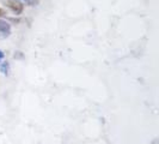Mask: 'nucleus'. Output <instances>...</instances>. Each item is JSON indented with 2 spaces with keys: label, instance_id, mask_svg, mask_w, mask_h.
Wrapping results in <instances>:
<instances>
[{
  "label": "nucleus",
  "instance_id": "obj_7",
  "mask_svg": "<svg viewBox=\"0 0 159 144\" xmlns=\"http://www.w3.org/2000/svg\"><path fill=\"white\" fill-rule=\"evenodd\" d=\"M24 1H26V0H24Z\"/></svg>",
  "mask_w": 159,
  "mask_h": 144
},
{
  "label": "nucleus",
  "instance_id": "obj_5",
  "mask_svg": "<svg viewBox=\"0 0 159 144\" xmlns=\"http://www.w3.org/2000/svg\"><path fill=\"white\" fill-rule=\"evenodd\" d=\"M4 58H5V53L2 50H0V60H2Z\"/></svg>",
  "mask_w": 159,
  "mask_h": 144
},
{
  "label": "nucleus",
  "instance_id": "obj_2",
  "mask_svg": "<svg viewBox=\"0 0 159 144\" xmlns=\"http://www.w3.org/2000/svg\"><path fill=\"white\" fill-rule=\"evenodd\" d=\"M11 35V25L8 22L0 19V36L1 37H7Z\"/></svg>",
  "mask_w": 159,
  "mask_h": 144
},
{
  "label": "nucleus",
  "instance_id": "obj_3",
  "mask_svg": "<svg viewBox=\"0 0 159 144\" xmlns=\"http://www.w3.org/2000/svg\"><path fill=\"white\" fill-rule=\"evenodd\" d=\"M8 70H10V65H8V63H2V64L0 65V71L2 72L4 74H7Z\"/></svg>",
  "mask_w": 159,
  "mask_h": 144
},
{
  "label": "nucleus",
  "instance_id": "obj_1",
  "mask_svg": "<svg viewBox=\"0 0 159 144\" xmlns=\"http://www.w3.org/2000/svg\"><path fill=\"white\" fill-rule=\"evenodd\" d=\"M6 5L17 16H19L24 11V5L20 1H18V0H6Z\"/></svg>",
  "mask_w": 159,
  "mask_h": 144
},
{
  "label": "nucleus",
  "instance_id": "obj_4",
  "mask_svg": "<svg viewBox=\"0 0 159 144\" xmlns=\"http://www.w3.org/2000/svg\"><path fill=\"white\" fill-rule=\"evenodd\" d=\"M25 2H26V5H29V6H36V5H39L40 0H26Z\"/></svg>",
  "mask_w": 159,
  "mask_h": 144
},
{
  "label": "nucleus",
  "instance_id": "obj_6",
  "mask_svg": "<svg viewBox=\"0 0 159 144\" xmlns=\"http://www.w3.org/2000/svg\"><path fill=\"white\" fill-rule=\"evenodd\" d=\"M6 13H5V11L2 10V8H0V17H2V16H5Z\"/></svg>",
  "mask_w": 159,
  "mask_h": 144
}]
</instances>
